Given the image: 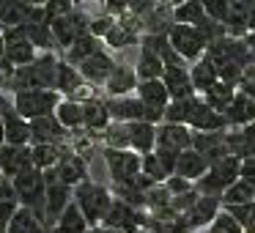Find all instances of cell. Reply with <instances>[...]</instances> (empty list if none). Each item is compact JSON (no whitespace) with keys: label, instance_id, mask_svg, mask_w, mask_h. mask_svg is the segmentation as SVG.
Instances as JSON below:
<instances>
[{"label":"cell","instance_id":"7402d4cb","mask_svg":"<svg viewBox=\"0 0 255 233\" xmlns=\"http://www.w3.org/2000/svg\"><path fill=\"white\" fill-rule=\"evenodd\" d=\"M116 69V63H113V58L107 55V52H94V55L88 58V61L80 63V77L91 80V83H107V77H110V72Z\"/></svg>","mask_w":255,"mask_h":233},{"label":"cell","instance_id":"ac0fdd59","mask_svg":"<svg viewBox=\"0 0 255 233\" xmlns=\"http://www.w3.org/2000/svg\"><path fill=\"white\" fill-rule=\"evenodd\" d=\"M206 170H209V162H206L198 151L187 148V151H181V154H178L173 176H178V178H184V181L192 184V181H200V178L206 176Z\"/></svg>","mask_w":255,"mask_h":233},{"label":"cell","instance_id":"4316f807","mask_svg":"<svg viewBox=\"0 0 255 233\" xmlns=\"http://www.w3.org/2000/svg\"><path fill=\"white\" fill-rule=\"evenodd\" d=\"M3 134H6V145L25 148L30 140V123L22 121L19 116H8V118H3Z\"/></svg>","mask_w":255,"mask_h":233},{"label":"cell","instance_id":"277c9868","mask_svg":"<svg viewBox=\"0 0 255 233\" xmlns=\"http://www.w3.org/2000/svg\"><path fill=\"white\" fill-rule=\"evenodd\" d=\"M58 105H61L58 91H19L14 96V110L22 121L52 116V110H58Z\"/></svg>","mask_w":255,"mask_h":233},{"label":"cell","instance_id":"8d00e7d4","mask_svg":"<svg viewBox=\"0 0 255 233\" xmlns=\"http://www.w3.org/2000/svg\"><path fill=\"white\" fill-rule=\"evenodd\" d=\"M58 123L61 126H66V129H77V126H83V105L80 102H74V99H69V102H61L58 105Z\"/></svg>","mask_w":255,"mask_h":233},{"label":"cell","instance_id":"681fc988","mask_svg":"<svg viewBox=\"0 0 255 233\" xmlns=\"http://www.w3.org/2000/svg\"><path fill=\"white\" fill-rule=\"evenodd\" d=\"M247 33H255V3H250V17H247Z\"/></svg>","mask_w":255,"mask_h":233},{"label":"cell","instance_id":"f907efd6","mask_svg":"<svg viewBox=\"0 0 255 233\" xmlns=\"http://www.w3.org/2000/svg\"><path fill=\"white\" fill-rule=\"evenodd\" d=\"M244 44H247V50H250V55L255 58V33H247L244 36Z\"/></svg>","mask_w":255,"mask_h":233},{"label":"cell","instance_id":"cb8c5ba5","mask_svg":"<svg viewBox=\"0 0 255 233\" xmlns=\"http://www.w3.org/2000/svg\"><path fill=\"white\" fill-rule=\"evenodd\" d=\"M30 140H36V145H55L58 140H63V126L52 116L36 118L30 121Z\"/></svg>","mask_w":255,"mask_h":233},{"label":"cell","instance_id":"ab89813d","mask_svg":"<svg viewBox=\"0 0 255 233\" xmlns=\"http://www.w3.org/2000/svg\"><path fill=\"white\" fill-rule=\"evenodd\" d=\"M80 83L83 77L77 74V69H72L69 63H58V72H55V88L58 91H80Z\"/></svg>","mask_w":255,"mask_h":233},{"label":"cell","instance_id":"f546056e","mask_svg":"<svg viewBox=\"0 0 255 233\" xmlns=\"http://www.w3.org/2000/svg\"><path fill=\"white\" fill-rule=\"evenodd\" d=\"M189 80H192V88L195 91H209L214 83H220V77H217V69H214V63L209 61V58H200L198 63H195L192 69H189Z\"/></svg>","mask_w":255,"mask_h":233},{"label":"cell","instance_id":"9a60e30c","mask_svg":"<svg viewBox=\"0 0 255 233\" xmlns=\"http://www.w3.org/2000/svg\"><path fill=\"white\" fill-rule=\"evenodd\" d=\"M220 211L222 209H220V200H217V198H198V200H195V206L181 217V220H184V225H187L189 233H198V231H203V228L209 225Z\"/></svg>","mask_w":255,"mask_h":233},{"label":"cell","instance_id":"44dd1931","mask_svg":"<svg viewBox=\"0 0 255 233\" xmlns=\"http://www.w3.org/2000/svg\"><path fill=\"white\" fill-rule=\"evenodd\" d=\"M137 99L143 102V107H148L151 113L162 116L165 107L170 105V96H167L162 80H148V83H140L137 85Z\"/></svg>","mask_w":255,"mask_h":233},{"label":"cell","instance_id":"ffe728a7","mask_svg":"<svg viewBox=\"0 0 255 233\" xmlns=\"http://www.w3.org/2000/svg\"><path fill=\"white\" fill-rule=\"evenodd\" d=\"M33 167L30 162V148H11V145H0V173L8 178L19 176L22 170Z\"/></svg>","mask_w":255,"mask_h":233},{"label":"cell","instance_id":"ba28073f","mask_svg":"<svg viewBox=\"0 0 255 233\" xmlns=\"http://www.w3.org/2000/svg\"><path fill=\"white\" fill-rule=\"evenodd\" d=\"M192 151H198L209 162V167L231 156L225 145V132H192Z\"/></svg>","mask_w":255,"mask_h":233},{"label":"cell","instance_id":"f1b7e54d","mask_svg":"<svg viewBox=\"0 0 255 233\" xmlns=\"http://www.w3.org/2000/svg\"><path fill=\"white\" fill-rule=\"evenodd\" d=\"M52 233H88V222H85L83 211L77 209V203H69L66 211L58 217Z\"/></svg>","mask_w":255,"mask_h":233},{"label":"cell","instance_id":"74e56055","mask_svg":"<svg viewBox=\"0 0 255 233\" xmlns=\"http://www.w3.org/2000/svg\"><path fill=\"white\" fill-rule=\"evenodd\" d=\"M30 162L36 170H52L61 162V151H58V145H36L30 151Z\"/></svg>","mask_w":255,"mask_h":233},{"label":"cell","instance_id":"bcb514c9","mask_svg":"<svg viewBox=\"0 0 255 233\" xmlns=\"http://www.w3.org/2000/svg\"><path fill=\"white\" fill-rule=\"evenodd\" d=\"M14 214H17V203H3L0 200V233L8 231V222H11Z\"/></svg>","mask_w":255,"mask_h":233},{"label":"cell","instance_id":"83f0119b","mask_svg":"<svg viewBox=\"0 0 255 233\" xmlns=\"http://www.w3.org/2000/svg\"><path fill=\"white\" fill-rule=\"evenodd\" d=\"M162 74H165V63L159 61V55L151 52L148 47H143L137 69H134V77H140V83H148V80H162Z\"/></svg>","mask_w":255,"mask_h":233},{"label":"cell","instance_id":"7dc6e473","mask_svg":"<svg viewBox=\"0 0 255 233\" xmlns=\"http://www.w3.org/2000/svg\"><path fill=\"white\" fill-rule=\"evenodd\" d=\"M0 200L3 203H17V192H14L11 181H0Z\"/></svg>","mask_w":255,"mask_h":233},{"label":"cell","instance_id":"d4e9b609","mask_svg":"<svg viewBox=\"0 0 255 233\" xmlns=\"http://www.w3.org/2000/svg\"><path fill=\"white\" fill-rule=\"evenodd\" d=\"M198 105H200L198 96H187V99L170 102V105L165 107V113H162V121L165 123H178V126H189V118L195 116Z\"/></svg>","mask_w":255,"mask_h":233},{"label":"cell","instance_id":"9c48e42d","mask_svg":"<svg viewBox=\"0 0 255 233\" xmlns=\"http://www.w3.org/2000/svg\"><path fill=\"white\" fill-rule=\"evenodd\" d=\"M105 228H113V231H121V233H137L140 231V222H143V214L127 206L124 200H113L110 209L105 214Z\"/></svg>","mask_w":255,"mask_h":233},{"label":"cell","instance_id":"836d02e7","mask_svg":"<svg viewBox=\"0 0 255 233\" xmlns=\"http://www.w3.org/2000/svg\"><path fill=\"white\" fill-rule=\"evenodd\" d=\"M110 123V116H107V107L96 99L83 102V126L88 129H107Z\"/></svg>","mask_w":255,"mask_h":233},{"label":"cell","instance_id":"e0dca14e","mask_svg":"<svg viewBox=\"0 0 255 233\" xmlns=\"http://www.w3.org/2000/svg\"><path fill=\"white\" fill-rule=\"evenodd\" d=\"M127 134H129V151L134 154H151L156 148V126L145 121H134L127 123Z\"/></svg>","mask_w":255,"mask_h":233},{"label":"cell","instance_id":"1f68e13d","mask_svg":"<svg viewBox=\"0 0 255 233\" xmlns=\"http://www.w3.org/2000/svg\"><path fill=\"white\" fill-rule=\"evenodd\" d=\"M107 91H110L113 96H124L129 94V91H134V85H137V77H134V72L129 66H116L110 72V77H107Z\"/></svg>","mask_w":255,"mask_h":233},{"label":"cell","instance_id":"8992f818","mask_svg":"<svg viewBox=\"0 0 255 233\" xmlns=\"http://www.w3.org/2000/svg\"><path fill=\"white\" fill-rule=\"evenodd\" d=\"M74 203H77V209L83 211L85 222H99L105 220L107 209H110L113 198L110 192H107L105 187H99V184H91V181H83L77 187V195H74Z\"/></svg>","mask_w":255,"mask_h":233},{"label":"cell","instance_id":"5b68a950","mask_svg":"<svg viewBox=\"0 0 255 233\" xmlns=\"http://www.w3.org/2000/svg\"><path fill=\"white\" fill-rule=\"evenodd\" d=\"M167 41H170V47L176 50V55L181 58V61H195V63L206 55V47H209L198 28L176 25V22L167 28Z\"/></svg>","mask_w":255,"mask_h":233},{"label":"cell","instance_id":"3957f363","mask_svg":"<svg viewBox=\"0 0 255 233\" xmlns=\"http://www.w3.org/2000/svg\"><path fill=\"white\" fill-rule=\"evenodd\" d=\"M239 162L236 156H225L222 162H217V165H211L209 170H206V176L200 178V181H195V192L200 195V198H222V192H225L228 187H231L233 181H239Z\"/></svg>","mask_w":255,"mask_h":233},{"label":"cell","instance_id":"484cf974","mask_svg":"<svg viewBox=\"0 0 255 233\" xmlns=\"http://www.w3.org/2000/svg\"><path fill=\"white\" fill-rule=\"evenodd\" d=\"M69 206V187L63 184H50L44 192V220L47 222H58V217L66 211Z\"/></svg>","mask_w":255,"mask_h":233},{"label":"cell","instance_id":"f5cc1de1","mask_svg":"<svg viewBox=\"0 0 255 233\" xmlns=\"http://www.w3.org/2000/svg\"><path fill=\"white\" fill-rule=\"evenodd\" d=\"M6 143V134H3V118H0V145Z\"/></svg>","mask_w":255,"mask_h":233},{"label":"cell","instance_id":"6da1fadb","mask_svg":"<svg viewBox=\"0 0 255 233\" xmlns=\"http://www.w3.org/2000/svg\"><path fill=\"white\" fill-rule=\"evenodd\" d=\"M55 72H58V63L52 55H44L39 61H33L30 66H22L14 72L11 83L14 88L19 91H52L55 88Z\"/></svg>","mask_w":255,"mask_h":233},{"label":"cell","instance_id":"4fadbf2b","mask_svg":"<svg viewBox=\"0 0 255 233\" xmlns=\"http://www.w3.org/2000/svg\"><path fill=\"white\" fill-rule=\"evenodd\" d=\"M107 167H110V176L116 178V184H127L129 178H134L140 173V156L134 151H113L107 148Z\"/></svg>","mask_w":255,"mask_h":233},{"label":"cell","instance_id":"f6af8a7d","mask_svg":"<svg viewBox=\"0 0 255 233\" xmlns=\"http://www.w3.org/2000/svg\"><path fill=\"white\" fill-rule=\"evenodd\" d=\"M239 178L255 187V156H247V159L239 162Z\"/></svg>","mask_w":255,"mask_h":233},{"label":"cell","instance_id":"db71d44e","mask_svg":"<svg viewBox=\"0 0 255 233\" xmlns=\"http://www.w3.org/2000/svg\"><path fill=\"white\" fill-rule=\"evenodd\" d=\"M3 52H6V39L0 36V58H3Z\"/></svg>","mask_w":255,"mask_h":233},{"label":"cell","instance_id":"7c38bea8","mask_svg":"<svg viewBox=\"0 0 255 233\" xmlns=\"http://www.w3.org/2000/svg\"><path fill=\"white\" fill-rule=\"evenodd\" d=\"M83 178H85V162L80 156H63L50 173H44V187H50V184L72 187V184H80Z\"/></svg>","mask_w":255,"mask_h":233},{"label":"cell","instance_id":"2e32d148","mask_svg":"<svg viewBox=\"0 0 255 233\" xmlns=\"http://www.w3.org/2000/svg\"><path fill=\"white\" fill-rule=\"evenodd\" d=\"M162 85H165L170 102L176 99H187V96H195L192 80H189V69L184 66H165V74H162Z\"/></svg>","mask_w":255,"mask_h":233},{"label":"cell","instance_id":"ee69618b","mask_svg":"<svg viewBox=\"0 0 255 233\" xmlns=\"http://www.w3.org/2000/svg\"><path fill=\"white\" fill-rule=\"evenodd\" d=\"M105 39L110 41L113 47H129L134 41V33H132V30H127V25H113L110 33H107Z\"/></svg>","mask_w":255,"mask_h":233},{"label":"cell","instance_id":"c3c4849f","mask_svg":"<svg viewBox=\"0 0 255 233\" xmlns=\"http://www.w3.org/2000/svg\"><path fill=\"white\" fill-rule=\"evenodd\" d=\"M8 116H17V110H14V105L6 99V96L0 94V118H8Z\"/></svg>","mask_w":255,"mask_h":233},{"label":"cell","instance_id":"d6a6232c","mask_svg":"<svg viewBox=\"0 0 255 233\" xmlns=\"http://www.w3.org/2000/svg\"><path fill=\"white\" fill-rule=\"evenodd\" d=\"M220 200L225 203V209H228V206H244V203H253V200H255V187L239 178V181H233L231 187H228L225 192H222V198H220Z\"/></svg>","mask_w":255,"mask_h":233},{"label":"cell","instance_id":"d6986e66","mask_svg":"<svg viewBox=\"0 0 255 233\" xmlns=\"http://www.w3.org/2000/svg\"><path fill=\"white\" fill-rule=\"evenodd\" d=\"M222 116H225V121L231 123V126H239V129L250 126V123L255 121V99H250V96H244L236 91V96L231 99V105H228V110L222 113Z\"/></svg>","mask_w":255,"mask_h":233},{"label":"cell","instance_id":"4dcf8cb0","mask_svg":"<svg viewBox=\"0 0 255 233\" xmlns=\"http://www.w3.org/2000/svg\"><path fill=\"white\" fill-rule=\"evenodd\" d=\"M236 96V88L233 85H225V83H214L209 91L203 94V105L206 107H211L214 113H225L228 110V105H231V99Z\"/></svg>","mask_w":255,"mask_h":233},{"label":"cell","instance_id":"5bb4252c","mask_svg":"<svg viewBox=\"0 0 255 233\" xmlns=\"http://www.w3.org/2000/svg\"><path fill=\"white\" fill-rule=\"evenodd\" d=\"M6 61L11 63V66H30L33 63V58H36V47L30 44L28 39L22 36V30L19 28H14V30H8L6 33Z\"/></svg>","mask_w":255,"mask_h":233},{"label":"cell","instance_id":"8fae6325","mask_svg":"<svg viewBox=\"0 0 255 233\" xmlns=\"http://www.w3.org/2000/svg\"><path fill=\"white\" fill-rule=\"evenodd\" d=\"M156 148L170 151V154H181V151L192 148V129L178 126V123H162V126H156Z\"/></svg>","mask_w":255,"mask_h":233},{"label":"cell","instance_id":"52a82bcc","mask_svg":"<svg viewBox=\"0 0 255 233\" xmlns=\"http://www.w3.org/2000/svg\"><path fill=\"white\" fill-rule=\"evenodd\" d=\"M107 107V116L118 118L121 123H134V121H145V123H159L162 116H156V113H151L148 107H143V102L140 99H129V96H118V99H113Z\"/></svg>","mask_w":255,"mask_h":233},{"label":"cell","instance_id":"603a6c76","mask_svg":"<svg viewBox=\"0 0 255 233\" xmlns=\"http://www.w3.org/2000/svg\"><path fill=\"white\" fill-rule=\"evenodd\" d=\"M192 132H225L228 129V121L225 116H220V113H214L211 107L203 105V99H200L198 110H195V116L189 118V126Z\"/></svg>","mask_w":255,"mask_h":233},{"label":"cell","instance_id":"7a4b0ae2","mask_svg":"<svg viewBox=\"0 0 255 233\" xmlns=\"http://www.w3.org/2000/svg\"><path fill=\"white\" fill-rule=\"evenodd\" d=\"M14 192H17V200H22L25 209L30 211V214L36 217V220H44V173L36 170V167H28V170H22L19 176H14L11 181Z\"/></svg>","mask_w":255,"mask_h":233},{"label":"cell","instance_id":"e575fe53","mask_svg":"<svg viewBox=\"0 0 255 233\" xmlns=\"http://www.w3.org/2000/svg\"><path fill=\"white\" fill-rule=\"evenodd\" d=\"M173 19H176V25H189V28H198V25L206 19L203 3H181V6L173 8Z\"/></svg>","mask_w":255,"mask_h":233},{"label":"cell","instance_id":"60d3db41","mask_svg":"<svg viewBox=\"0 0 255 233\" xmlns=\"http://www.w3.org/2000/svg\"><path fill=\"white\" fill-rule=\"evenodd\" d=\"M228 214L239 222V228L247 233H255V200L253 203H244V206H228Z\"/></svg>","mask_w":255,"mask_h":233},{"label":"cell","instance_id":"f35d334b","mask_svg":"<svg viewBox=\"0 0 255 233\" xmlns=\"http://www.w3.org/2000/svg\"><path fill=\"white\" fill-rule=\"evenodd\" d=\"M94 52H99V41L94 39V36H80L77 41H74L72 47H69V63H83V61H88Z\"/></svg>","mask_w":255,"mask_h":233},{"label":"cell","instance_id":"d590c367","mask_svg":"<svg viewBox=\"0 0 255 233\" xmlns=\"http://www.w3.org/2000/svg\"><path fill=\"white\" fill-rule=\"evenodd\" d=\"M6 233H44V225H41L28 209H17V214L11 217Z\"/></svg>","mask_w":255,"mask_h":233},{"label":"cell","instance_id":"b9f144b4","mask_svg":"<svg viewBox=\"0 0 255 233\" xmlns=\"http://www.w3.org/2000/svg\"><path fill=\"white\" fill-rule=\"evenodd\" d=\"M198 233H244V231L239 228V222L233 220L228 211H220V214H217L214 220H211L203 231H198Z\"/></svg>","mask_w":255,"mask_h":233},{"label":"cell","instance_id":"7bdbcfd3","mask_svg":"<svg viewBox=\"0 0 255 233\" xmlns=\"http://www.w3.org/2000/svg\"><path fill=\"white\" fill-rule=\"evenodd\" d=\"M107 145L113 151H129L127 123H113V126H107Z\"/></svg>","mask_w":255,"mask_h":233},{"label":"cell","instance_id":"816d5d0a","mask_svg":"<svg viewBox=\"0 0 255 233\" xmlns=\"http://www.w3.org/2000/svg\"><path fill=\"white\" fill-rule=\"evenodd\" d=\"M88 233H121V231H113V228H91Z\"/></svg>","mask_w":255,"mask_h":233},{"label":"cell","instance_id":"30bf717a","mask_svg":"<svg viewBox=\"0 0 255 233\" xmlns=\"http://www.w3.org/2000/svg\"><path fill=\"white\" fill-rule=\"evenodd\" d=\"M50 30H52V36L58 39V44L72 47L80 36H88V22H85L80 14L69 11V14H63V17L50 19Z\"/></svg>","mask_w":255,"mask_h":233}]
</instances>
